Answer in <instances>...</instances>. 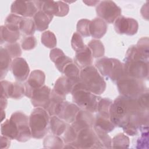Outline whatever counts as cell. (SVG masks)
Instances as JSON below:
<instances>
[{
  "instance_id": "obj_1",
  "label": "cell",
  "mask_w": 149,
  "mask_h": 149,
  "mask_svg": "<svg viewBox=\"0 0 149 149\" xmlns=\"http://www.w3.org/2000/svg\"><path fill=\"white\" fill-rule=\"evenodd\" d=\"M142 109L137 98H132L120 95L111 104L110 120L115 126L125 128L137 129Z\"/></svg>"
},
{
  "instance_id": "obj_2",
  "label": "cell",
  "mask_w": 149,
  "mask_h": 149,
  "mask_svg": "<svg viewBox=\"0 0 149 149\" xmlns=\"http://www.w3.org/2000/svg\"><path fill=\"white\" fill-rule=\"evenodd\" d=\"M79 77L85 90L96 95L105 90L106 83L95 67L91 65L81 69Z\"/></svg>"
},
{
  "instance_id": "obj_3",
  "label": "cell",
  "mask_w": 149,
  "mask_h": 149,
  "mask_svg": "<svg viewBox=\"0 0 149 149\" xmlns=\"http://www.w3.org/2000/svg\"><path fill=\"white\" fill-rule=\"evenodd\" d=\"M71 94L73 102L80 109L92 113L97 112L98 104L101 97L85 90L80 80L73 87Z\"/></svg>"
},
{
  "instance_id": "obj_4",
  "label": "cell",
  "mask_w": 149,
  "mask_h": 149,
  "mask_svg": "<svg viewBox=\"0 0 149 149\" xmlns=\"http://www.w3.org/2000/svg\"><path fill=\"white\" fill-rule=\"evenodd\" d=\"M95 66L102 76L115 83L125 75L123 63L115 58H101L95 61Z\"/></svg>"
},
{
  "instance_id": "obj_5",
  "label": "cell",
  "mask_w": 149,
  "mask_h": 149,
  "mask_svg": "<svg viewBox=\"0 0 149 149\" xmlns=\"http://www.w3.org/2000/svg\"><path fill=\"white\" fill-rule=\"evenodd\" d=\"M49 115L47 111L40 107L35 108L29 116L31 136L37 139L43 138L49 129Z\"/></svg>"
},
{
  "instance_id": "obj_6",
  "label": "cell",
  "mask_w": 149,
  "mask_h": 149,
  "mask_svg": "<svg viewBox=\"0 0 149 149\" xmlns=\"http://www.w3.org/2000/svg\"><path fill=\"white\" fill-rule=\"evenodd\" d=\"M116 85L121 95L132 98H137L148 90L143 80L125 75L117 82Z\"/></svg>"
},
{
  "instance_id": "obj_7",
  "label": "cell",
  "mask_w": 149,
  "mask_h": 149,
  "mask_svg": "<svg viewBox=\"0 0 149 149\" xmlns=\"http://www.w3.org/2000/svg\"><path fill=\"white\" fill-rule=\"evenodd\" d=\"M123 65L125 75L141 80L148 79V61L125 58Z\"/></svg>"
},
{
  "instance_id": "obj_8",
  "label": "cell",
  "mask_w": 149,
  "mask_h": 149,
  "mask_svg": "<svg viewBox=\"0 0 149 149\" xmlns=\"http://www.w3.org/2000/svg\"><path fill=\"white\" fill-rule=\"evenodd\" d=\"M12 122L16 134V140L19 142H26L31 136L29 125V117L21 111L13 113L9 119Z\"/></svg>"
},
{
  "instance_id": "obj_9",
  "label": "cell",
  "mask_w": 149,
  "mask_h": 149,
  "mask_svg": "<svg viewBox=\"0 0 149 149\" xmlns=\"http://www.w3.org/2000/svg\"><path fill=\"white\" fill-rule=\"evenodd\" d=\"M42 1H15L10 6V12L23 17H31L41 9Z\"/></svg>"
},
{
  "instance_id": "obj_10",
  "label": "cell",
  "mask_w": 149,
  "mask_h": 149,
  "mask_svg": "<svg viewBox=\"0 0 149 149\" xmlns=\"http://www.w3.org/2000/svg\"><path fill=\"white\" fill-rule=\"evenodd\" d=\"M96 13L98 17L106 23H112L121 16L122 10L112 1H100L96 7Z\"/></svg>"
},
{
  "instance_id": "obj_11",
  "label": "cell",
  "mask_w": 149,
  "mask_h": 149,
  "mask_svg": "<svg viewBox=\"0 0 149 149\" xmlns=\"http://www.w3.org/2000/svg\"><path fill=\"white\" fill-rule=\"evenodd\" d=\"M74 142L77 148H102L93 127L80 130Z\"/></svg>"
},
{
  "instance_id": "obj_12",
  "label": "cell",
  "mask_w": 149,
  "mask_h": 149,
  "mask_svg": "<svg viewBox=\"0 0 149 149\" xmlns=\"http://www.w3.org/2000/svg\"><path fill=\"white\" fill-rule=\"evenodd\" d=\"M114 28L116 32L119 34L133 36L137 33L139 24L133 18L120 16L114 22Z\"/></svg>"
},
{
  "instance_id": "obj_13",
  "label": "cell",
  "mask_w": 149,
  "mask_h": 149,
  "mask_svg": "<svg viewBox=\"0 0 149 149\" xmlns=\"http://www.w3.org/2000/svg\"><path fill=\"white\" fill-rule=\"evenodd\" d=\"M1 95L13 99H20L25 95L24 85L19 82L1 80Z\"/></svg>"
},
{
  "instance_id": "obj_14",
  "label": "cell",
  "mask_w": 149,
  "mask_h": 149,
  "mask_svg": "<svg viewBox=\"0 0 149 149\" xmlns=\"http://www.w3.org/2000/svg\"><path fill=\"white\" fill-rule=\"evenodd\" d=\"M80 109L75 104L65 100L59 104L56 115L66 122L72 123L74 122Z\"/></svg>"
},
{
  "instance_id": "obj_15",
  "label": "cell",
  "mask_w": 149,
  "mask_h": 149,
  "mask_svg": "<svg viewBox=\"0 0 149 149\" xmlns=\"http://www.w3.org/2000/svg\"><path fill=\"white\" fill-rule=\"evenodd\" d=\"M45 80V73L41 70H34L31 72L27 81L24 83L25 95L31 98L33 91L44 85Z\"/></svg>"
},
{
  "instance_id": "obj_16",
  "label": "cell",
  "mask_w": 149,
  "mask_h": 149,
  "mask_svg": "<svg viewBox=\"0 0 149 149\" xmlns=\"http://www.w3.org/2000/svg\"><path fill=\"white\" fill-rule=\"evenodd\" d=\"M51 93V88L45 85L35 89L30 98L32 105L36 108H42L46 110L50 101Z\"/></svg>"
},
{
  "instance_id": "obj_17",
  "label": "cell",
  "mask_w": 149,
  "mask_h": 149,
  "mask_svg": "<svg viewBox=\"0 0 149 149\" xmlns=\"http://www.w3.org/2000/svg\"><path fill=\"white\" fill-rule=\"evenodd\" d=\"M11 71L15 79L18 81H23L27 79L30 68L26 61L20 57L15 58L12 62Z\"/></svg>"
},
{
  "instance_id": "obj_18",
  "label": "cell",
  "mask_w": 149,
  "mask_h": 149,
  "mask_svg": "<svg viewBox=\"0 0 149 149\" xmlns=\"http://www.w3.org/2000/svg\"><path fill=\"white\" fill-rule=\"evenodd\" d=\"M94 121L95 117L92 113L80 109L74 122L72 123V126L76 131L79 132L84 129L93 127Z\"/></svg>"
},
{
  "instance_id": "obj_19",
  "label": "cell",
  "mask_w": 149,
  "mask_h": 149,
  "mask_svg": "<svg viewBox=\"0 0 149 149\" xmlns=\"http://www.w3.org/2000/svg\"><path fill=\"white\" fill-rule=\"evenodd\" d=\"M79 81L80 79L78 80L70 79L63 75L57 79L52 90L57 94L66 98L67 94H71L73 87Z\"/></svg>"
},
{
  "instance_id": "obj_20",
  "label": "cell",
  "mask_w": 149,
  "mask_h": 149,
  "mask_svg": "<svg viewBox=\"0 0 149 149\" xmlns=\"http://www.w3.org/2000/svg\"><path fill=\"white\" fill-rule=\"evenodd\" d=\"M49 58L55 63L57 69L61 73H62L66 66L73 62L72 59L65 55L62 50L57 48L51 49L49 53Z\"/></svg>"
},
{
  "instance_id": "obj_21",
  "label": "cell",
  "mask_w": 149,
  "mask_h": 149,
  "mask_svg": "<svg viewBox=\"0 0 149 149\" xmlns=\"http://www.w3.org/2000/svg\"><path fill=\"white\" fill-rule=\"evenodd\" d=\"M74 62V64L80 69L92 65L93 56L90 48L86 46L83 50L76 52Z\"/></svg>"
},
{
  "instance_id": "obj_22",
  "label": "cell",
  "mask_w": 149,
  "mask_h": 149,
  "mask_svg": "<svg viewBox=\"0 0 149 149\" xmlns=\"http://www.w3.org/2000/svg\"><path fill=\"white\" fill-rule=\"evenodd\" d=\"M107 30V23L101 18L95 17L91 20L90 25V36L95 39L102 37Z\"/></svg>"
},
{
  "instance_id": "obj_23",
  "label": "cell",
  "mask_w": 149,
  "mask_h": 149,
  "mask_svg": "<svg viewBox=\"0 0 149 149\" xmlns=\"http://www.w3.org/2000/svg\"><path fill=\"white\" fill-rule=\"evenodd\" d=\"M53 17V16L47 14L42 10H39L33 16L36 30L39 31L45 30L48 27Z\"/></svg>"
},
{
  "instance_id": "obj_24",
  "label": "cell",
  "mask_w": 149,
  "mask_h": 149,
  "mask_svg": "<svg viewBox=\"0 0 149 149\" xmlns=\"http://www.w3.org/2000/svg\"><path fill=\"white\" fill-rule=\"evenodd\" d=\"M69 123L60 119L56 115L51 116L49 129L51 133L56 136L61 137L65 132Z\"/></svg>"
},
{
  "instance_id": "obj_25",
  "label": "cell",
  "mask_w": 149,
  "mask_h": 149,
  "mask_svg": "<svg viewBox=\"0 0 149 149\" xmlns=\"http://www.w3.org/2000/svg\"><path fill=\"white\" fill-rule=\"evenodd\" d=\"M12 58L6 49L1 47L0 48V74L1 79H3L11 68Z\"/></svg>"
},
{
  "instance_id": "obj_26",
  "label": "cell",
  "mask_w": 149,
  "mask_h": 149,
  "mask_svg": "<svg viewBox=\"0 0 149 149\" xmlns=\"http://www.w3.org/2000/svg\"><path fill=\"white\" fill-rule=\"evenodd\" d=\"M0 29L1 44H3L5 42L8 44L15 43L20 38V31H15L10 30L5 26H1Z\"/></svg>"
},
{
  "instance_id": "obj_27",
  "label": "cell",
  "mask_w": 149,
  "mask_h": 149,
  "mask_svg": "<svg viewBox=\"0 0 149 149\" xmlns=\"http://www.w3.org/2000/svg\"><path fill=\"white\" fill-rule=\"evenodd\" d=\"M94 126L99 127L107 133L113 131L116 127L111 121L109 118L102 117L97 113L95 116Z\"/></svg>"
},
{
  "instance_id": "obj_28",
  "label": "cell",
  "mask_w": 149,
  "mask_h": 149,
  "mask_svg": "<svg viewBox=\"0 0 149 149\" xmlns=\"http://www.w3.org/2000/svg\"><path fill=\"white\" fill-rule=\"evenodd\" d=\"M43 146L47 148H63L64 142L59 136L54 134L48 135L44 140Z\"/></svg>"
},
{
  "instance_id": "obj_29",
  "label": "cell",
  "mask_w": 149,
  "mask_h": 149,
  "mask_svg": "<svg viewBox=\"0 0 149 149\" xmlns=\"http://www.w3.org/2000/svg\"><path fill=\"white\" fill-rule=\"evenodd\" d=\"M20 31L26 36H33L36 30L34 20L28 17H22L20 25Z\"/></svg>"
},
{
  "instance_id": "obj_30",
  "label": "cell",
  "mask_w": 149,
  "mask_h": 149,
  "mask_svg": "<svg viewBox=\"0 0 149 149\" xmlns=\"http://www.w3.org/2000/svg\"><path fill=\"white\" fill-rule=\"evenodd\" d=\"M87 47L90 48L93 58H98L103 57L105 53V48L102 42L98 40H92L88 44Z\"/></svg>"
},
{
  "instance_id": "obj_31",
  "label": "cell",
  "mask_w": 149,
  "mask_h": 149,
  "mask_svg": "<svg viewBox=\"0 0 149 149\" xmlns=\"http://www.w3.org/2000/svg\"><path fill=\"white\" fill-rule=\"evenodd\" d=\"M1 134L10 140H16L17 134L14 126L10 119H6L1 125Z\"/></svg>"
},
{
  "instance_id": "obj_32",
  "label": "cell",
  "mask_w": 149,
  "mask_h": 149,
  "mask_svg": "<svg viewBox=\"0 0 149 149\" xmlns=\"http://www.w3.org/2000/svg\"><path fill=\"white\" fill-rule=\"evenodd\" d=\"M112 103V101L109 98H101L98 104V107H97V114H98L99 115L102 117L109 118L110 117L109 111H110V107L111 106Z\"/></svg>"
},
{
  "instance_id": "obj_33",
  "label": "cell",
  "mask_w": 149,
  "mask_h": 149,
  "mask_svg": "<svg viewBox=\"0 0 149 149\" xmlns=\"http://www.w3.org/2000/svg\"><path fill=\"white\" fill-rule=\"evenodd\" d=\"M93 129L97 134L98 141L102 148H111L112 139L108 134V133L95 126H93Z\"/></svg>"
},
{
  "instance_id": "obj_34",
  "label": "cell",
  "mask_w": 149,
  "mask_h": 149,
  "mask_svg": "<svg viewBox=\"0 0 149 149\" xmlns=\"http://www.w3.org/2000/svg\"><path fill=\"white\" fill-rule=\"evenodd\" d=\"M129 144V138L123 133L115 135L111 140V148H128Z\"/></svg>"
},
{
  "instance_id": "obj_35",
  "label": "cell",
  "mask_w": 149,
  "mask_h": 149,
  "mask_svg": "<svg viewBox=\"0 0 149 149\" xmlns=\"http://www.w3.org/2000/svg\"><path fill=\"white\" fill-rule=\"evenodd\" d=\"M22 17L15 15V14H10L9 15L5 20V26L6 27L10 30L15 31H20L19 25L20 23V20Z\"/></svg>"
},
{
  "instance_id": "obj_36",
  "label": "cell",
  "mask_w": 149,
  "mask_h": 149,
  "mask_svg": "<svg viewBox=\"0 0 149 149\" xmlns=\"http://www.w3.org/2000/svg\"><path fill=\"white\" fill-rule=\"evenodd\" d=\"M41 43L48 48H53L56 45V38L51 31H45L41 34Z\"/></svg>"
},
{
  "instance_id": "obj_37",
  "label": "cell",
  "mask_w": 149,
  "mask_h": 149,
  "mask_svg": "<svg viewBox=\"0 0 149 149\" xmlns=\"http://www.w3.org/2000/svg\"><path fill=\"white\" fill-rule=\"evenodd\" d=\"M45 13L51 16H58L59 12V6L57 1H42L41 9Z\"/></svg>"
},
{
  "instance_id": "obj_38",
  "label": "cell",
  "mask_w": 149,
  "mask_h": 149,
  "mask_svg": "<svg viewBox=\"0 0 149 149\" xmlns=\"http://www.w3.org/2000/svg\"><path fill=\"white\" fill-rule=\"evenodd\" d=\"M62 73L70 79L78 80L80 79L79 68L73 62H72L66 66Z\"/></svg>"
},
{
  "instance_id": "obj_39",
  "label": "cell",
  "mask_w": 149,
  "mask_h": 149,
  "mask_svg": "<svg viewBox=\"0 0 149 149\" xmlns=\"http://www.w3.org/2000/svg\"><path fill=\"white\" fill-rule=\"evenodd\" d=\"M91 20L82 19L78 21L76 26L77 33L83 37H87L90 36V25Z\"/></svg>"
},
{
  "instance_id": "obj_40",
  "label": "cell",
  "mask_w": 149,
  "mask_h": 149,
  "mask_svg": "<svg viewBox=\"0 0 149 149\" xmlns=\"http://www.w3.org/2000/svg\"><path fill=\"white\" fill-rule=\"evenodd\" d=\"M78 132L74 130L72 125H68L65 132L61 137L65 144L74 142L77 138Z\"/></svg>"
},
{
  "instance_id": "obj_41",
  "label": "cell",
  "mask_w": 149,
  "mask_h": 149,
  "mask_svg": "<svg viewBox=\"0 0 149 149\" xmlns=\"http://www.w3.org/2000/svg\"><path fill=\"white\" fill-rule=\"evenodd\" d=\"M71 46L76 52L83 50L86 47L83 42L82 37L77 32L73 34L71 40Z\"/></svg>"
},
{
  "instance_id": "obj_42",
  "label": "cell",
  "mask_w": 149,
  "mask_h": 149,
  "mask_svg": "<svg viewBox=\"0 0 149 149\" xmlns=\"http://www.w3.org/2000/svg\"><path fill=\"white\" fill-rule=\"evenodd\" d=\"M149 40L147 37H143L139 40L136 47L140 53L143 55L145 58L148 59V52H149Z\"/></svg>"
},
{
  "instance_id": "obj_43",
  "label": "cell",
  "mask_w": 149,
  "mask_h": 149,
  "mask_svg": "<svg viewBox=\"0 0 149 149\" xmlns=\"http://www.w3.org/2000/svg\"><path fill=\"white\" fill-rule=\"evenodd\" d=\"M4 48L8 52L12 58H16L19 57L22 54V50L20 44L17 42L6 44Z\"/></svg>"
},
{
  "instance_id": "obj_44",
  "label": "cell",
  "mask_w": 149,
  "mask_h": 149,
  "mask_svg": "<svg viewBox=\"0 0 149 149\" xmlns=\"http://www.w3.org/2000/svg\"><path fill=\"white\" fill-rule=\"evenodd\" d=\"M37 45V40L33 36L25 37L22 41L21 46L24 50H31L34 49Z\"/></svg>"
},
{
  "instance_id": "obj_45",
  "label": "cell",
  "mask_w": 149,
  "mask_h": 149,
  "mask_svg": "<svg viewBox=\"0 0 149 149\" xmlns=\"http://www.w3.org/2000/svg\"><path fill=\"white\" fill-rule=\"evenodd\" d=\"M136 144L137 148H148V131L141 132V136L137 139Z\"/></svg>"
},
{
  "instance_id": "obj_46",
  "label": "cell",
  "mask_w": 149,
  "mask_h": 149,
  "mask_svg": "<svg viewBox=\"0 0 149 149\" xmlns=\"http://www.w3.org/2000/svg\"><path fill=\"white\" fill-rule=\"evenodd\" d=\"M137 100L142 109L144 111H148V90L141 94Z\"/></svg>"
},
{
  "instance_id": "obj_47",
  "label": "cell",
  "mask_w": 149,
  "mask_h": 149,
  "mask_svg": "<svg viewBox=\"0 0 149 149\" xmlns=\"http://www.w3.org/2000/svg\"><path fill=\"white\" fill-rule=\"evenodd\" d=\"M59 6V12L57 16L63 17L66 16L69 11V7L68 4H67L64 1H57Z\"/></svg>"
},
{
  "instance_id": "obj_48",
  "label": "cell",
  "mask_w": 149,
  "mask_h": 149,
  "mask_svg": "<svg viewBox=\"0 0 149 149\" xmlns=\"http://www.w3.org/2000/svg\"><path fill=\"white\" fill-rule=\"evenodd\" d=\"M1 148H8L9 147L10 144V139L2 135L1 137Z\"/></svg>"
},
{
  "instance_id": "obj_49",
  "label": "cell",
  "mask_w": 149,
  "mask_h": 149,
  "mask_svg": "<svg viewBox=\"0 0 149 149\" xmlns=\"http://www.w3.org/2000/svg\"><path fill=\"white\" fill-rule=\"evenodd\" d=\"M1 111H3L4 109H5V108L6 107L7 105V98L1 95Z\"/></svg>"
}]
</instances>
